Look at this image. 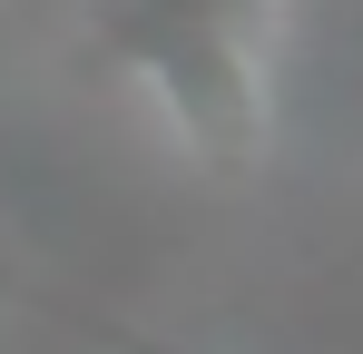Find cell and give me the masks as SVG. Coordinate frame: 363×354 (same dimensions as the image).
<instances>
[]
</instances>
